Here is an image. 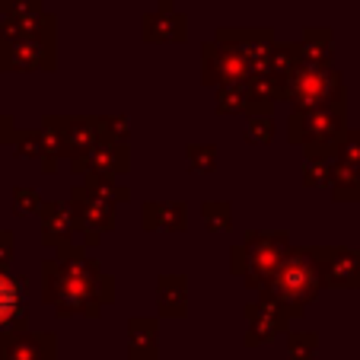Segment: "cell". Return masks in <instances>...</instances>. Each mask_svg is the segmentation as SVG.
I'll use <instances>...</instances> for the list:
<instances>
[{
    "mask_svg": "<svg viewBox=\"0 0 360 360\" xmlns=\"http://www.w3.org/2000/svg\"><path fill=\"white\" fill-rule=\"evenodd\" d=\"M45 297L48 303L55 300L58 306H61V313H70V309H86V306H93L96 293H99V287L96 284H105L102 278H96L93 265H86L83 259H70V262H48L45 265ZM89 313V309H86Z\"/></svg>",
    "mask_w": 360,
    "mask_h": 360,
    "instance_id": "cell-1",
    "label": "cell"
},
{
    "mask_svg": "<svg viewBox=\"0 0 360 360\" xmlns=\"http://www.w3.org/2000/svg\"><path fill=\"white\" fill-rule=\"evenodd\" d=\"M271 290L274 300L284 306H303L316 297L319 290V271H316L313 259L303 255V252H290L287 259H281L274 265L271 274Z\"/></svg>",
    "mask_w": 360,
    "mask_h": 360,
    "instance_id": "cell-2",
    "label": "cell"
},
{
    "mask_svg": "<svg viewBox=\"0 0 360 360\" xmlns=\"http://www.w3.org/2000/svg\"><path fill=\"white\" fill-rule=\"evenodd\" d=\"M332 93H338V77L328 70L306 68L293 77V99L300 105H326Z\"/></svg>",
    "mask_w": 360,
    "mask_h": 360,
    "instance_id": "cell-3",
    "label": "cell"
},
{
    "mask_svg": "<svg viewBox=\"0 0 360 360\" xmlns=\"http://www.w3.org/2000/svg\"><path fill=\"white\" fill-rule=\"evenodd\" d=\"M0 360H55V347L39 335L7 332L0 338Z\"/></svg>",
    "mask_w": 360,
    "mask_h": 360,
    "instance_id": "cell-4",
    "label": "cell"
},
{
    "mask_svg": "<svg viewBox=\"0 0 360 360\" xmlns=\"http://www.w3.org/2000/svg\"><path fill=\"white\" fill-rule=\"evenodd\" d=\"M26 319V300H22L20 281H13L0 268V328L20 326Z\"/></svg>",
    "mask_w": 360,
    "mask_h": 360,
    "instance_id": "cell-5",
    "label": "cell"
},
{
    "mask_svg": "<svg viewBox=\"0 0 360 360\" xmlns=\"http://www.w3.org/2000/svg\"><path fill=\"white\" fill-rule=\"evenodd\" d=\"M137 335L131 338V347H134V357L143 360L150 354H157V328L150 326V322H137Z\"/></svg>",
    "mask_w": 360,
    "mask_h": 360,
    "instance_id": "cell-6",
    "label": "cell"
},
{
    "mask_svg": "<svg viewBox=\"0 0 360 360\" xmlns=\"http://www.w3.org/2000/svg\"><path fill=\"white\" fill-rule=\"evenodd\" d=\"M10 255H13V239L10 233H0V268L10 262Z\"/></svg>",
    "mask_w": 360,
    "mask_h": 360,
    "instance_id": "cell-7",
    "label": "cell"
},
{
    "mask_svg": "<svg viewBox=\"0 0 360 360\" xmlns=\"http://www.w3.org/2000/svg\"><path fill=\"white\" fill-rule=\"evenodd\" d=\"M16 204H20V207H16V211H32V207H29V204H35V195L32 191H16Z\"/></svg>",
    "mask_w": 360,
    "mask_h": 360,
    "instance_id": "cell-8",
    "label": "cell"
},
{
    "mask_svg": "<svg viewBox=\"0 0 360 360\" xmlns=\"http://www.w3.org/2000/svg\"><path fill=\"white\" fill-rule=\"evenodd\" d=\"M10 137H13V122H10V118H4V115H0V143H4V141H10Z\"/></svg>",
    "mask_w": 360,
    "mask_h": 360,
    "instance_id": "cell-9",
    "label": "cell"
}]
</instances>
